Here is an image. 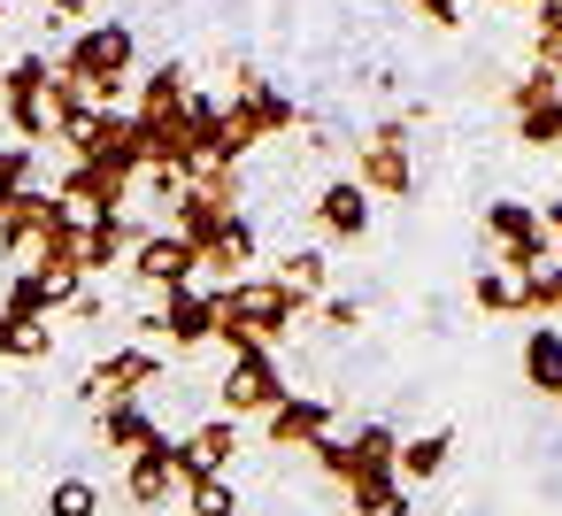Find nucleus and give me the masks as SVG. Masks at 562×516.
Returning a JSON list of instances; mask_svg holds the SVG:
<instances>
[{"label":"nucleus","instance_id":"nucleus-1","mask_svg":"<svg viewBox=\"0 0 562 516\" xmlns=\"http://www.w3.org/2000/svg\"><path fill=\"white\" fill-rule=\"evenodd\" d=\"M139 70V32L132 24H78L70 40H63V63H55V78H70V86H86V101L93 109H124V78Z\"/></svg>","mask_w":562,"mask_h":516},{"label":"nucleus","instance_id":"nucleus-2","mask_svg":"<svg viewBox=\"0 0 562 516\" xmlns=\"http://www.w3.org/2000/svg\"><path fill=\"white\" fill-rule=\"evenodd\" d=\"M293 324H308V301L285 293L270 270L262 278H239V285H216V339L239 355V347H278Z\"/></svg>","mask_w":562,"mask_h":516},{"label":"nucleus","instance_id":"nucleus-3","mask_svg":"<svg viewBox=\"0 0 562 516\" xmlns=\"http://www.w3.org/2000/svg\"><path fill=\"white\" fill-rule=\"evenodd\" d=\"M293 124H301V101L278 93L262 70H239V93H232V109H224V147H232V162H247L262 139H285Z\"/></svg>","mask_w":562,"mask_h":516},{"label":"nucleus","instance_id":"nucleus-4","mask_svg":"<svg viewBox=\"0 0 562 516\" xmlns=\"http://www.w3.org/2000/svg\"><path fill=\"white\" fill-rule=\"evenodd\" d=\"M0 116L16 124V139H55V63L47 55H16L0 70Z\"/></svg>","mask_w":562,"mask_h":516},{"label":"nucleus","instance_id":"nucleus-5","mask_svg":"<svg viewBox=\"0 0 562 516\" xmlns=\"http://www.w3.org/2000/svg\"><path fill=\"white\" fill-rule=\"evenodd\" d=\"M485 239H493V262L501 270H539V262H554V239H547V224H539V209L531 201H485Z\"/></svg>","mask_w":562,"mask_h":516},{"label":"nucleus","instance_id":"nucleus-6","mask_svg":"<svg viewBox=\"0 0 562 516\" xmlns=\"http://www.w3.org/2000/svg\"><path fill=\"white\" fill-rule=\"evenodd\" d=\"M355 178L370 186V201H408V193H416V147H408V124H370L362 155H355Z\"/></svg>","mask_w":562,"mask_h":516},{"label":"nucleus","instance_id":"nucleus-7","mask_svg":"<svg viewBox=\"0 0 562 516\" xmlns=\"http://www.w3.org/2000/svg\"><path fill=\"white\" fill-rule=\"evenodd\" d=\"M285 393H293V385H285V370H278V347H239L232 370H224V385H216L224 416H270Z\"/></svg>","mask_w":562,"mask_h":516},{"label":"nucleus","instance_id":"nucleus-8","mask_svg":"<svg viewBox=\"0 0 562 516\" xmlns=\"http://www.w3.org/2000/svg\"><path fill=\"white\" fill-rule=\"evenodd\" d=\"M55 193H40V186H24L9 209H0V255H9L16 270H32V262H47V247H55Z\"/></svg>","mask_w":562,"mask_h":516},{"label":"nucleus","instance_id":"nucleus-9","mask_svg":"<svg viewBox=\"0 0 562 516\" xmlns=\"http://www.w3.org/2000/svg\"><path fill=\"white\" fill-rule=\"evenodd\" d=\"M139 332L147 339H170V347H209L216 339V285H178V293H162V309L155 316H139Z\"/></svg>","mask_w":562,"mask_h":516},{"label":"nucleus","instance_id":"nucleus-10","mask_svg":"<svg viewBox=\"0 0 562 516\" xmlns=\"http://www.w3.org/2000/svg\"><path fill=\"white\" fill-rule=\"evenodd\" d=\"M255 262H262V232H255V216H247V209H232V216L201 239V278L239 285V278H255Z\"/></svg>","mask_w":562,"mask_h":516},{"label":"nucleus","instance_id":"nucleus-11","mask_svg":"<svg viewBox=\"0 0 562 516\" xmlns=\"http://www.w3.org/2000/svg\"><path fill=\"white\" fill-rule=\"evenodd\" d=\"M132 270H139L155 293H178V285L201 278V247H193L186 232L162 224V232H139V239H132Z\"/></svg>","mask_w":562,"mask_h":516},{"label":"nucleus","instance_id":"nucleus-12","mask_svg":"<svg viewBox=\"0 0 562 516\" xmlns=\"http://www.w3.org/2000/svg\"><path fill=\"white\" fill-rule=\"evenodd\" d=\"M155 378H162V355H155L147 339H132V347L101 355V362H93V378H86L78 393H86V401H139Z\"/></svg>","mask_w":562,"mask_h":516},{"label":"nucleus","instance_id":"nucleus-13","mask_svg":"<svg viewBox=\"0 0 562 516\" xmlns=\"http://www.w3.org/2000/svg\"><path fill=\"white\" fill-rule=\"evenodd\" d=\"M239 447H247L239 416H209V424H193L186 439H170V455H178V478H186V485H193V478H224Z\"/></svg>","mask_w":562,"mask_h":516},{"label":"nucleus","instance_id":"nucleus-14","mask_svg":"<svg viewBox=\"0 0 562 516\" xmlns=\"http://www.w3.org/2000/svg\"><path fill=\"white\" fill-rule=\"evenodd\" d=\"M186 493V478H178V455H170V439L162 447H139V455H124V501L132 508H170Z\"/></svg>","mask_w":562,"mask_h":516},{"label":"nucleus","instance_id":"nucleus-15","mask_svg":"<svg viewBox=\"0 0 562 516\" xmlns=\"http://www.w3.org/2000/svg\"><path fill=\"white\" fill-rule=\"evenodd\" d=\"M331 431V401L324 393H285L270 416H262V439L270 447H308V439H324Z\"/></svg>","mask_w":562,"mask_h":516},{"label":"nucleus","instance_id":"nucleus-16","mask_svg":"<svg viewBox=\"0 0 562 516\" xmlns=\"http://www.w3.org/2000/svg\"><path fill=\"white\" fill-rule=\"evenodd\" d=\"M370 186L362 178H331L324 193H316V224L331 232V239H370Z\"/></svg>","mask_w":562,"mask_h":516},{"label":"nucleus","instance_id":"nucleus-17","mask_svg":"<svg viewBox=\"0 0 562 516\" xmlns=\"http://www.w3.org/2000/svg\"><path fill=\"white\" fill-rule=\"evenodd\" d=\"M170 431L147 416V401H101V447L124 462V455H139V447H162Z\"/></svg>","mask_w":562,"mask_h":516},{"label":"nucleus","instance_id":"nucleus-18","mask_svg":"<svg viewBox=\"0 0 562 516\" xmlns=\"http://www.w3.org/2000/svg\"><path fill=\"white\" fill-rule=\"evenodd\" d=\"M524 385L547 393V401H562V324L554 316H539L524 332Z\"/></svg>","mask_w":562,"mask_h":516},{"label":"nucleus","instance_id":"nucleus-19","mask_svg":"<svg viewBox=\"0 0 562 516\" xmlns=\"http://www.w3.org/2000/svg\"><path fill=\"white\" fill-rule=\"evenodd\" d=\"M193 93H201V86H193V70H186V63H155V70L139 78V101H132V116H147V124H155V116H178Z\"/></svg>","mask_w":562,"mask_h":516},{"label":"nucleus","instance_id":"nucleus-20","mask_svg":"<svg viewBox=\"0 0 562 516\" xmlns=\"http://www.w3.org/2000/svg\"><path fill=\"white\" fill-rule=\"evenodd\" d=\"M447 462H454V431H447V424H431V431L401 439V485H431Z\"/></svg>","mask_w":562,"mask_h":516},{"label":"nucleus","instance_id":"nucleus-21","mask_svg":"<svg viewBox=\"0 0 562 516\" xmlns=\"http://www.w3.org/2000/svg\"><path fill=\"white\" fill-rule=\"evenodd\" d=\"M47 355H55V324L47 316L0 309V362H47Z\"/></svg>","mask_w":562,"mask_h":516},{"label":"nucleus","instance_id":"nucleus-22","mask_svg":"<svg viewBox=\"0 0 562 516\" xmlns=\"http://www.w3.org/2000/svg\"><path fill=\"white\" fill-rule=\"evenodd\" d=\"M63 193H86V201H101V209H132V178H116V170H101V162H70V170H63Z\"/></svg>","mask_w":562,"mask_h":516},{"label":"nucleus","instance_id":"nucleus-23","mask_svg":"<svg viewBox=\"0 0 562 516\" xmlns=\"http://www.w3.org/2000/svg\"><path fill=\"white\" fill-rule=\"evenodd\" d=\"M285 293H301V301H316L324 285H331V262L316 255V247H293V255H278V270H270Z\"/></svg>","mask_w":562,"mask_h":516},{"label":"nucleus","instance_id":"nucleus-24","mask_svg":"<svg viewBox=\"0 0 562 516\" xmlns=\"http://www.w3.org/2000/svg\"><path fill=\"white\" fill-rule=\"evenodd\" d=\"M470 301H477L485 316H524V278L493 262V270H477V278H470Z\"/></svg>","mask_w":562,"mask_h":516},{"label":"nucleus","instance_id":"nucleus-25","mask_svg":"<svg viewBox=\"0 0 562 516\" xmlns=\"http://www.w3.org/2000/svg\"><path fill=\"white\" fill-rule=\"evenodd\" d=\"M531 63L562 78V0H539L531 9Z\"/></svg>","mask_w":562,"mask_h":516},{"label":"nucleus","instance_id":"nucleus-26","mask_svg":"<svg viewBox=\"0 0 562 516\" xmlns=\"http://www.w3.org/2000/svg\"><path fill=\"white\" fill-rule=\"evenodd\" d=\"M178 501H186V516H247V501L232 493V478H193Z\"/></svg>","mask_w":562,"mask_h":516},{"label":"nucleus","instance_id":"nucleus-27","mask_svg":"<svg viewBox=\"0 0 562 516\" xmlns=\"http://www.w3.org/2000/svg\"><path fill=\"white\" fill-rule=\"evenodd\" d=\"M347 508H355V516H408V485H401V478L347 485Z\"/></svg>","mask_w":562,"mask_h":516},{"label":"nucleus","instance_id":"nucleus-28","mask_svg":"<svg viewBox=\"0 0 562 516\" xmlns=\"http://www.w3.org/2000/svg\"><path fill=\"white\" fill-rule=\"evenodd\" d=\"M40 516H101V485L93 478H55Z\"/></svg>","mask_w":562,"mask_h":516},{"label":"nucleus","instance_id":"nucleus-29","mask_svg":"<svg viewBox=\"0 0 562 516\" xmlns=\"http://www.w3.org/2000/svg\"><path fill=\"white\" fill-rule=\"evenodd\" d=\"M524 316H562V255L524 270Z\"/></svg>","mask_w":562,"mask_h":516},{"label":"nucleus","instance_id":"nucleus-30","mask_svg":"<svg viewBox=\"0 0 562 516\" xmlns=\"http://www.w3.org/2000/svg\"><path fill=\"white\" fill-rule=\"evenodd\" d=\"M516 139L539 147V155H554V147H562V93H554L547 109H524V116H516Z\"/></svg>","mask_w":562,"mask_h":516},{"label":"nucleus","instance_id":"nucleus-31","mask_svg":"<svg viewBox=\"0 0 562 516\" xmlns=\"http://www.w3.org/2000/svg\"><path fill=\"white\" fill-rule=\"evenodd\" d=\"M24 186H32V147L24 139H0V209H9Z\"/></svg>","mask_w":562,"mask_h":516},{"label":"nucleus","instance_id":"nucleus-32","mask_svg":"<svg viewBox=\"0 0 562 516\" xmlns=\"http://www.w3.org/2000/svg\"><path fill=\"white\" fill-rule=\"evenodd\" d=\"M554 93H562V78H554V70H539V63H531V70H524V78H516V86H508V109H516V116H524V109H547V101H554Z\"/></svg>","mask_w":562,"mask_h":516},{"label":"nucleus","instance_id":"nucleus-33","mask_svg":"<svg viewBox=\"0 0 562 516\" xmlns=\"http://www.w3.org/2000/svg\"><path fill=\"white\" fill-rule=\"evenodd\" d=\"M324 324H331V332H355V324H362V301H324Z\"/></svg>","mask_w":562,"mask_h":516},{"label":"nucleus","instance_id":"nucleus-34","mask_svg":"<svg viewBox=\"0 0 562 516\" xmlns=\"http://www.w3.org/2000/svg\"><path fill=\"white\" fill-rule=\"evenodd\" d=\"M416 9H424L439 32H454V24H462V0H416Z\"/></svg>","mask_w":562,"mask_h":516},{"label":"nucleus","instance_id":"nucleus-35","mask_svg":"<svg viewBox=\"0 0 562 516\" xmlns=\"http://www.w3.org/2000/svg\"><path fill=\"white\" fill-rule=\"evenodd\" d=\"M55 9V24H78V16H93V0H47Z\"/></svg>","mask_w":562,"mask_h":516},{"label":"nucleus","instance_id":"nucleus-36","mask_svg":"<svg viewBox=\"0 0 562 516\" xmlns=\"http://www.w3.org/2000/svg\"><path fill=\"white\" fill-rule=\"evenodd\" d=\"M539 224H547V239H554V255H562V201H547V209H539Z\"/></svg>","mask_w":562,"mask_h":516},{"label":"nucleus","instance_id":"nucleus-37","mask_svg":"<svg viewBox=\"0 0 562 516\" xmlns=\"http://www.w3.org/2000/svg\"><path fill=\"white\" fill-rule=\"evenodd\" d=\"M0 24H9V0H0Z\"/></svg>","mask_w":562,"mask_h":516},{"label":"nucleus","instance_id":"nucleus-38","mask_svg":"<svg viewBox=\"0 0 562 516\" xmlns=\"http://www.w3.org/2000/svg\"><path fill=\"white\" fill-rule=\"evenodd\" d=\"M524 9H539V0H524Z\"/></svg>","mask_w":562,"mask_h":516}]
</instances>
